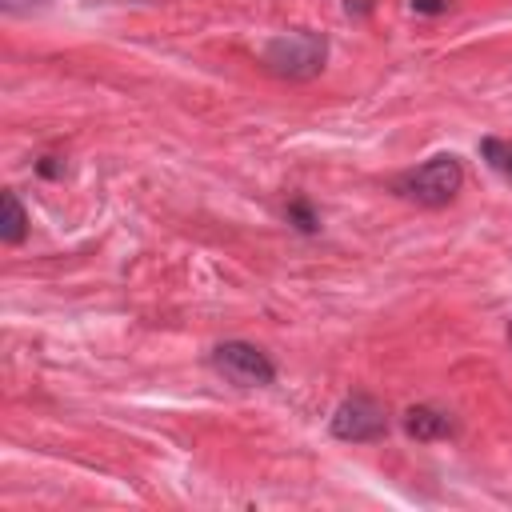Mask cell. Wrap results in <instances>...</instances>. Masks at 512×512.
Masks as SVG:
<instances>
[{"label":"cell","instance_id":"obj_1","mask_svg":"<svg viewBox=\"0 0 512 512\" xmlns=\"http://www.w3.org/2000/svg\"><path fill=\"white\" fill-rule=\"evenodd\" d=\"M460 184H464L460 160L452 152H440V156H432V160L400 172L392 180V192L404 196V200H412V204H420V208H444L460 192Z\"/></svg>","mask_w":512,"mask_h":512},{"label":"cell","instance_id":"obj_11","mask_svg":"<svg viewBox=\"0 0 512 512\" xmlns=\"http://www.w3.org/2000/svg\"><path fill=\"white\" fill-rule=\"evenodd\" d=\"M508 340H512V320H508Z\"/></svg>","mask_w":512,"mask_h":512},{"label":"cell","instance_id":"obj_10","mask_svg":"<svg viewBox=\"0 0 512 512\" xmlns=\"http://www.w3.org/2000/svg\"><path fill=\"white\" fill-rule=\"evenodd\" d=\"M36 172L48 176V180H52V176H64V160H60V156H44V160L36 164Z\"/></svg>","mask_w":512,"mask_h":512},{"label":"cell","instance_id":"obj_3","mask_svg":"<svg viewBox=\"0 0 512 512\" xmlns=\"http://www.w3.org/2000/svg\"><path fill=\"white\" fill-rule=\"evenodd\" d=\"M212 364L224 380H232L240 388H264L276 380V364L268 360V352L256 344H244V340H224L212 352Z\"/></svg>","mask_w":512,"mask_h":512},{"label":"cell","instance_id":"obj_9","mask_svg":"<svg viewBox=\"0 0 512 512\" xmlns=\"http://www.w3.org/2000/svg\"><path fill=\"white\" fill-rule=\"evenodd\" d=\"M448 4H452V0H412V12H420V16H440V12H448Z\"/></svg>","mask_w":512,"mask_h":512},{"label":"cell","instance_id":"obj_7","mask_svg":"<svg viewBox=\"0 0 512 512\" xmlns=\"http://www.w3.org/2000/svg\"><path fill=\"white\" fill-rule=\"evenodd\" d=\"M480 156H484V164H488L492 172H500V176L512 180V140H504V136H484V140H480Z\"/></svg>","mask_w":512,"mask_h":512},{"label":"cell","instance_id":"obj_6","mask_svg":"<svg viewBox=\"0 0 512 512\" xmlns=\"http://www.w3.org/2000/svg\"><path fill=\"white\" fill-rule=\"evenodd\" d=\"M28 232V216L20 208V196L16 192H4V220H0V240L4 244H20Z\"/></svg>","mask_w":512,"mask_h":512},{"label":"cell","instance_id":"obj_2","mask_svg":"<svg viewBox=\"0 0 512 512\" xmlns=\"http://www.w3.org/2000/svg\"><path fill=\"white\" fill-rule=\"evenodd\" d=\"M260 60L280 80H312L324 68V60H328V40H324V32L300 28V32H288V36L268 40Z\"/></svg>","mask_w":512,"mask_h":512},{"label":"cell","instance_id":"obj_8","mask_svg":"<svg viewBox=\"0 0 512 512\" xmlns=\"http://www.w3.org/2000/svg\"><path fill=\"white\" fill-rule=\"evenodd\" d=\"M284 216H288L300 232H316V228H320V216H316V212H312V204H308V200H300V196H296V200H288Z\"/></svg>","mask_w":512,"mask_h":512},{"label":"cell","instance_id":"obj_5","mask_svg":"<svg viewBox=\"0 0 512 512\" xmlns=\"http://www.w3.org/2000/svg\"><path fill=\"white\" fill-rule=\"evenodd\" d=\"M404 432L416 436V440H444V436L456 432V420H452L448 412L432 408V404H416V408H408V416H404Z\"/></svg>","mask_w":512,"mask_h":512},{"label":"cell","instance_id":"obj_4","mask_svg":"<svg viewBox=\"0 0 512 512\" xmlns=\"http://www.w3.org/2000/svg\"><path fill=\"white\" fill-rule=\"evenodd\" d=\"M332 432L340 440H352V444H368V440H380L388 432V412L376 396L368 392H356L348 396L336 412H332Z\"/></svg>","mask_w":512,"mask_h":512}]
</instances>
